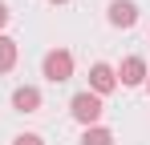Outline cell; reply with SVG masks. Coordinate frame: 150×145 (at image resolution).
Segmentation results:
<instances>
[{
  "label": "cell",
  "instance_id": "277c9868",
  "mask_svg": "<svg viewBox=\"0 0 150 145\" xmlns=\"http://www.w3.org/2000/svg\"><path fill=\"white\" fill-rule=\"evenodd\" d=\"M134 20H138V8H134L130 0H114V4H110V24H114V28H130Z\"/></svg>",
  "mask_w": 150,
  "mask_h": 145
},
{
  "label": "cell",
  "instance_id": "ba28073f",
  "mask_svg": "<svg viewBox=\"0 0 150 145\" xmlns=\"http://www.w3.org/2000/svg\"><path fill=\"white\" fill-rule=\"evenodd\" d=\"M81 145H114V133H110V129H101V125H93V129H85Z\"/></svg>",
  "mask_w": 150,
  "mask_h": 145
},
{
  "label": "cell",
  "instance_id": "30bf717a",
  "mask_svg": "<svg viewBox=\"0 0 150 145\" xmlns=\"http://www.w3.org/2000/svg\"><path fill=\"white\" fill-rule=\"evenodd\" d=\"M4 24H8V4L0 0V28H4Z\"/></svg>",
  "mask_w": 150,
  "mask_h": 145
},
{
  "label": "cell",
  "instance_id": "6da1fadb",
  "mask_svg": "<svg viewBox=\"0 0 150 145\" xmlns=\"http://www.w3.org/2000/svg\"><path fill=\"white\" fill-rule=\"evenodd\" d=\"M45 77H49L53 85L69 81V77H73V52H65V48H53L49 56H45Z\"/></svg>",
  "mask_w": 150,
  "mask_h": 145
},
{
  "label": "cell",
  "instance_id": "3957f363",
  "mask_svg": "<svg viewBox=\"0 0 150 145\" xmlns=\"http://www.w3.org/2000/svg\"><path fill=\"white\" fill-rule=\"evenodd\" d=\"M89 85H93V93H98V97H105L114 85H118V72L110 69V65H101V61H98V65L89 69Z\"/></svg>",
  "mask_w": 150,
  "mask_h": 145
},
{
  "label": "cell",
  "instance_id": "9c48e42d",
  "mask_svg": "<svg viewBox=\"0 0 150 145\" xmlns=\"http://www.w3.org/2000/svg\"><path fill=\"white\" fill-rule=\"evenodd\" d=\"M12 145H45V141H41L37 133H21V137H16V141H12Z\"/></svg>",
  "mask_w": 150,
  "mask_h": 145
},
{
  "label": "cell",
  "instance_id": "8fae6325",
  "mask_svg": "<svg viewBox=\"0 0 150 145\" xmlns=\"http://www.w3.org/2000/svg\"><path fill=\"white\" fill-rule=\"evenodd\" d=\"M49 4H65V0H49Z\"/></svg>",
  "mask_w": 150,
  "mask_h": 145
},
{
  "label": "cell",
  "instance_id": "8992f818",
  "mask_svg": "<svg viewBox=\"0 0 150 145\" xmlns=\"http://www.w3.org/2000/svg\"><path fill=\"white\" fill-rule=\"evenodd\" d=\"M12 105H16L21 113H37V109H41V89H33V85H21V89L12 93Z\"/></svg>",
  "mask_w": 150,
  "mask_h": 145
},
{
  "label": "cell",
  "instance_id": "52a82bcc",
  "mask_svg": "<svg viewBox=\"0 0 150 145\" xmlns=\"http://www.w3.org/2000/svg\"><path fill=\"white\" fill-rule=\"evenodd\" d=\"M12 65H16V40L0 36V72H8Z\"/></svg>",
  "mask_w": 150,
  "mask_h": 145
},
{
  "label": "cell",
  "instance_id": "5b68a950",
  "mask_svg": "<svg viewBox=\"0 0 150 145\" xmlns=\"http://www.w3.org/2000/svg\"><path fill=\"white\" fill-rule=\"evenodd\" d=\"M118 77H122V85H142V81H146V61H142V56H126Z\"/></svg>",
  "mask_w": 150,
  "mask_h": 145
},
{
  "label": "cell",
  "instance_id": "7a4b0ae2",
  "mask_svg": "<svg viewBox=\"0 0 150 145\" xmlns=\"http://www.w3.org/2000/svg\"><path fill=\"white\" fill-rule=\"evenodd\" d=\"M69 109H73V117L81 121V125H93V121L101 117V109H105V105H101L98 93H77L73 101H69Z\"/></svg>",
  "mask_w": 150,
  "mask_h": 145
}]
</instances>
